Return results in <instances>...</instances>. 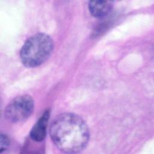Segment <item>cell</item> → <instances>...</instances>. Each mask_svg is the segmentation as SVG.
<instances>
[{
  "mask_svg": "<svg viewBox=\"0 0 154 154\" xmlns=\"http://www.w3.org/2000/svg\"><path fill=\"white\" fill-rule=\"evenodd\" d=\"M49 134L56 147L67 153L83 150L90 138L89 129L85 121L79 116L70 112L56 117L50 126Z\"/></svg>",
  "mask_w": 154,
  "mask_h": 154,
  "instance_id": "cell-1",
  "label": "cell"
},
{
  "mask_svg": "<svg viewBox=\"0 0 154 154\" xmlns=\"http://www.w3.org/2000/svg\"><path fill=\"white\" fill-rule=\"evenodd\" d=\"M54 41L48 34L37 33L24 43L20 52L22 64L27 67H35L45 62L52 54Z\"/></svg>",
  "mask_w": 154,
  "mask_h": 154,
  "instance_id": "cell-2",
  "label": "cell"
},
{
  "mask_svg": "<svg viewBox=\"0 0 154 154\" xmlns=\"http://www.w3.org/2000/svg\"><path fill=\"white\" fill-rule=\"evenodd\" d=\"M33 109L32 99L28 95H21L10 101L5 109L4 115L9 122L18 123L27 119Z\"/></svg>",
  "mask_w": 154,
  "mask_h": 154,
  "instance_id": "cell-3",
  "label": "cell"
},
{
  "mask_svg": "<svg viewBox=\"0 0 154 154\" xmlns=\"http://www.w3.org/2000/svg\"><path fill=\"white\" fill-rule=\"evenodd\" d=\"M50 116V110L44 112L41 117L32 127L30 132V137L35 141H42L46 137V128Z\"/></svg>",
  "mask_w": 154,
  "mask_h": 154,
  "instance_id": "cell-4",
  "label": "cell"
},
{
  "mask_svg": "<svg viewBox=\"0 0 154 154\" xmlns=\"http://www.w3.org/2000/svg\"><path fill=\"white\" fill-rule=\"evenodd\" d=\"M112 7L113 2L109 1H91L88 4L90 13L96 17L106 16L111 11Z\"/></svg>",
  "mask_w": 154,
  "mask_h": 154,
  "instance_id": "cell-5",
  "label": "cell"
},
{
  "mask_svg": "<svg viewBox=\"0 0 154 154\" xmlns=\"http://www.w3.org/2000/svg\"><path fill=\"white\" fill-rule=\"evenodd\" d=\"M10 144V140L8 136L5 134H1L0 138V152L2 153L5 150Z\"/></svg>",
  "mask_w": 154,
  "mask_h": 154,
  "instance_id": "cell-6",
  "label": "cell"
}]
</instances>
